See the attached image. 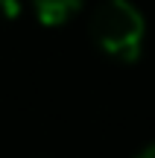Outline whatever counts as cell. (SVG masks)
Wrapping results in <instances>:
<instances>
[{"label": "cell", "instance_id": "3", "mask_svg": "<svg viewBox=\"0 0 155 158\" xmlns=\"http://www.w3.org/2000/svg\"><path fill=\"white\" fill-rule=\"evenodd\" d=\"M0 15L3 18H18L21 15V0H0Z\"/></svg>", "mask_w": 155, "mask_h": 158}, {"label": "cell", "instance_id": "2", "mask_svg": "<svg viewBox=\"0 0 155 158\" xmlns=\"http://www.w3.org/2000/svg\"><path fill=\"white\" fill-rule=\"evenodd\" d=\"M29 3H32V9H35L41 23L59 27V23H64L67 18H73L79 12L82 0H29Z\"/></svg>", "mask_w": 155, "mask_h": 158}, {"label": "cell", "instance_id": "1", "mask_svg": "<svg viewBox=\"0 0 155 158\" xmlns=\"http://www.w3.org/2000/svg\"><path fill=\"white\" fill-rule=\"evenodd\" d=\"M146 23L144 15L129 0H103L91 15V35L108 56L135 62L144 47Z\"/></svg>", "mask_w": 155, "mask_h": 158}, {"label": "cell", "instance_id": "4", "mask_svg": "<svg viewBox=\"0 0 155 158\" xmlns=\"http://www.w3.org/2000/svg\"><path fill=\"white\" fill-rule=\"evenodd\" d=\"M138 158H155V143H149L144 152H138Z\"/></svg>", "mask_w": 155, "mask_h": 158}]
</instances>
